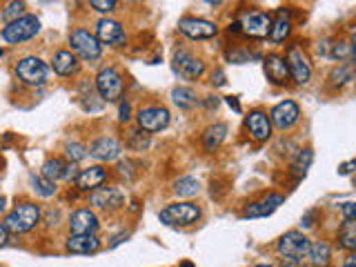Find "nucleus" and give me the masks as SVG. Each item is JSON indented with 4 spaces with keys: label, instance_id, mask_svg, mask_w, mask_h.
Here are the masks:
<instances>
[{
    "label": "nucleus",
    "instance_id": "18",
    "mask_svg": "<svg viewBox=\"0 0 356 267\" xmlns=\"http://www.w3.org/2000/svg\"><path fill=\"white\" fill-rule=\"evenodd\" d=\"M245 125H248L254 140H267L272 136V122L265 111H252V114L245 118Z\"/></svg>",
    "mask_w": 356,
    "mask_h": 267
},
{
    "label": "nucleus",
    "instance_id": "42",
    "mask_svg": "<svg viewBox=\"0 0 356 267\" xmlns=\"http://www.w3.org/2000/svg\"><path fill=\"white\" fill-rule=\"evenodd\" d=\"M118 118L122 120V122H127L129 120V114H131V107H129V103H120V111H118Z\"/></svg>",
    "mask_w": 356,
    "mask_h": 267
},
{
    "label": "nucleus",
    "instance_id": "17",
    "mask_svg": "<svg viewBox=\"0 0 356 267\" xmlns=\"http://www.w3.org/2000/svg\"><path fill=\"white\" fill-rule=\"evenodd\" d=\"M89 203L98 209L114 211V209H120L122 205H125V198H122V194L118 192V189H94L92 196H89Z\"/></svg>",
    "mask_w": 356,
    "mask_h": 267
},
{
    "label": "nucleus",
    "instance_id": "51",
    "mask_svg": "<svg viewBox=\"0 0 356 267\" xmlns=\"http://www.w3.org/2000/svg\"><path fill=\"white\" fill-rule=\"evenodd\" d=\"M181 267H194V263H189V261H183Z\"/></svg>",
    "mask_w": 356,
    "mask_h": 267
},
{
    "label": "nucleus",
    "instance_id": "35",
    "mask_svg": "<svg viewBox=\"0 0 356 267\" xmlns=\"http://www.w3.org/2000/svg\"><path fill=\"white\" fill-rule=\"evenodd\" d=\"M22 11H25V3H9V5L5 7V11H3V20L9 25V22H14V20H18V18L25 16Z\"/></svg>",
    "mask_w": 356,
    "mask_h": 267
},
{
    "label": "nucleus",
    "instance_id": "47",
    "mask_svg": "<svg viewBox=\"0 0 356 267\" xmlns=\"http://www.w3.org/2000/svg\"><path fill=\"white\" fill-rule=\"evenodd\" d=\"M227 105H229L234 111H241V103L236 100V96H227Z\"/></svg>",
    "mask_w": 356,
    "mask_h": 267
},
{
    "label": "nucleus",
    "instance_id": "25",
    "mask_svg": "<svg viewBox=\"0 0 356 267\" xmlns=\"http://www.w3.org/2000/svg\"><path fill=\"white\" fill-rule=\"evenodd\" d=\"M307 259L314 267H327L332 261V250L327 243L316 241V243H309V250H307Z\"/></svg>",
    "mask_w": 356,
    "mask_h": 267
},
{
    "label": "nucleus",
    "instance_id": "26",
    "mask_svg": "<svg viewBox=\"0 0 356 267\" xmlns=\"http://www.w3.org/2000/svg\"><path fill=\"white\" fill-rule=\"evenodd\" d=\"M54 72L58 76H72L78 70V63H76V56L72 51H58L54 56Z\"/></svg>",
    "mask_w": 356,
    "mask_h": 267
},
{
    "label": "nucleus",
    "instance_id": "40",
    "mask_svg": "<svg viewBox=\"0 0 356 267\" xmlns=\"http://www.w3.org/2000/svg\"><path fill=\"white\" fill-rule=\"evenodd\" d=\"M341 209H343L345 220H356V205L354 203H343Z\"/></svg>",
    "mask_w": 356,
    "mask_h": 267
},
{
    "label": "nucleus",
    "instance_id": "15",
    "mask_svg": "<svg viewBox=\"0 0 356 267\" xmlns=\"http://www.w3.org/2000/svg\"><path fill=\"white\" fill-rule=\"evenodd\" d=\"M96 40L118 47V44L125 42V29L120 27V22L103 18V20H98V25H96Z\"/></svg>",
    "mask_w": 356,
    "mask_h": 267
},
{
    "label": "nucleus",
    "instance_id": "23",
    "mask_svg": "<svg viewBox=\"0 0 356 267\" xmlns=\"http://www.w3.org/2000/svg\"><path fill=\"white\" fill-rule=\"evenodd\" d=\"M72 174H74V167L63 159H49L42 165V178H47L51 183L63 181V178H72Z\"/></svg>",
    "mask_w": 356,
    "mask_h": 267
},
{
    "label": "nucleus",
    "instance_id": "52",
    "mask_svg": "<svg viewBox=\"0 0 356 267\" xmlns=\"http://www.w3.org/2000/svg\"><path fill=\"white\" fill-rule=\"evenodd\" d=\"M256 267H272V265H256Z\"/></svg>",
    "mask_w": 356,
    "mask_h": 267
},
{
    "label": "nucleus",
    "instance_id": "6",
    "mask_svg": "<svg viewBox=\"0 0 356 267\" xmlns=\"http://www.w3.org/2000/svg\"><path fill=\"white\" fill-rule=\"evenodd\" d=\"M96 89H98L100 98L107 100V103H114V100H118L122 94L120 74L114 70V67H105V70H100L96 76Z\"/></svg>",
    "mask_w": 356,
    "mask_h": 267
},
{
    "label": "nucleus",
    "instance_id": "20",
    "mask_svg": "<svg viewBox=\"0 0 356 267\" xmlns=\"http://www.w3.org/2000/svg\"><path fill=\"white\" fill-rule=\"evenodd\" d=\"M70 229H72V234H96L98 232V218H96L94 211L78 209L70 218Z\"/></svg>",
    "mask_w": 356,
    "mask_h": 267
},
{
    "label": "nucleus",
    "instance_id": "38",
    "mask_svg": "<svg viewBox=\"0 0 356 267\" xmlns=\"http://www.w3.org/2000/svg\"><path fill=\"white\" fill-rule=\"evenodd\" d=\"M134 165H136V163H131V161H120V163H118V174H120L122 178H127V181H134V178H136V172L131 170Z\"/></svg>",
    "mask_w": 356,
    "mask_h": 267
},
{
    "label": "nucleus",
    "instance_id": "39",
    "mask_svg": "<svg viewBox=\"0 0 356 267\" xmlns=\"http://www.w3.org/2000/svg\"><path fill=\"white\" fill-rule=\"evenodd\" d=\"M89 5H92L96 11H100V14H107V11L116 9V0H92Z\"/></svg>",
    "mask_w": 356,
    "mask_h": 267
},
{
    "label": "nucleus",
    "instance_id": "46",
    "mask_svg": "<svg viewBox=\"0 0 356 267\" xmlns=\"http://www.w3.org/2000/svg\"><path fill=\"white\" fill-rule=\"evenodd\" d=\"M354 165H356L354 161H350V163H345V165H341V167H339V174H343V176H345V174H350V172L354 170Z\"/></svg>",
    "mask_w": 356,
    "mask_h": 267
},
{
    "label": "nucleus",
    "instance_id": "9",
    "mask_svg": "<svg viewBox=\"0 0 356 267\" xmlns=\"http://www.w3.org/2000/svg\"><path fill=\"white\" fill-rule=\"evenodd\" d=\"M178 29L192 40H207V38H214L218 33V27L214 22L203 20V18H183L178 22Z\"/></svg>",
    "mask_w": 356,
    "mask_h": 267
},
{
    "label": "nucleus",
    "instance_id": "3",
    "mask_svg": "<svg viewBox=\"0 0 356 267\" xmlns=\"http://www.w3.org/2000/svg\"><path fill=\"white\" fill-rule=\"evenodd\" d=\"M161 222L165 225H192L200 218V207L194 203H176V205H167L161 214Z\"/></svg>",
    "mask_w": 356,
    "mask_h": 267
},
{
    "label": "nucleus",
    "instance_id": "45",
    "mask_svg": "<svg viewBox=\"0 0 356 267\" xmlns=\"http://www.w3.org/2000/svg\"><path fill=\"white\" fill-rule=\"evenodd\" d=\"M7 241H9V232H7V227L3 225V222H0V248H5Z\"/></svg>",
    "mask_w": 356,
    "mask_h": 267
},
{
    "label": "nucleus",
    "instance_id": "28",
    "mask_svg": "<svg viewBox=\"0 0 356 267\" xmlns=\"http://www.w3.org/2000/svg\"><path fill=\"white\" fill-rule=\"evenodd\" d=\"M312 161H314V152H312V149H300L296 154V159L292 161V165H289V170H292V174L296 178H303L307 174V170H309Z\"/></svg>",
    "mask_w": 356,
    "mask_h": 267
},
{
    "label": "nucleus",
    "instance_id": "30",
    "mask_svg": "<svg viewBox=\"0 0 356 267\" xmlns=\"http://www.w3.org/2000/svg\"><path fill=\"white\" fill-rule=\"evenodd\" d=\"M172 100L176 103V107H181V109H192L198 103L196 94L192 92V89H187V87H176L172 92Z\"/></svg>",
    "mask_w": 356,
    "mask_h": 267
},
{
    "label": "nucleus",
    "instance_id": "5",
    "mask_svg": "<svg viewBox=\"0 0 356 267\" xmlns=\"http://www.w3.org/2000/svg\"><path fill=\"white\" fill-rule=\"evenodd\" d=\"M70 44H72V49L81 56L83 60H98L100 58V54H103V47H100V42L96 40L94 33H89L85 29H76L72 31V36H70Z\"/></svg>",
    "mask_w": 356,
    "mask_h": 267
},
{
    "label": "nucleus",
    "instance_id": "44",
    "mask_svg": "<svg viewBox=\"0 0 356 267\" xmlns=\"http://www.w3.org/2000/svg\"><path fill=\"white\" fill-rule=\"evenodd\" d=\"M281 267H307L303 261H294V259H281Z\"/></svg>",
    "mask_w": 356,
    "mask_h": 267
},
{
    "label": "nucleus",
    "instance_id": "33",
    "mask_svg": "<svg viewBox=\"0 0 356 267\" xmlns=\"http://www.w3.org/2000/svg\"><path fill=\"white\" fill-rule=\"evenodd\" d=\"M31 185H33V189H36V192H38L40 196H44V198H49V196L56 194V183L47 181V178H42V176H33V178H31Z\"/></svg>",
    "mask_w": 356,
    "mask_h": 267
},
{
    "label": "nucleus",
    "instance_id": "34",
    "mask_svg": "<svg viewBox=\"0 0 356 267\" xmlns=\"http://www.w3.org/2000/svg\"><path fill=\"white\" fill-rule=\"evenodd\" d=\"M352 67L350 65H339L337 70L332 72V76H330V81H332V85H345V83H350L352 81Z\"/></svg>",
    "mask_w": 356,
    "mask_h": 267
},
{
    "label": "nucleus",
    "instance_id": "19",
    "mask_svg": "<svg viewBox=\"0 0 356 267\" xmlns=\"http://www.w3.org/2000/svg\"><path fill=\"white\" fill-rule=\"evenodd\" d=\"M265 76L267 81L274 85H285L289 81V72H287V63L283 56L272 54L265 58Z\"/></svg>",
    "mask_w": 356,
    "mask_h": 267
},
{
    "label": "nucleus",
    "instance_id": "7",
    "mask_svg": "<svg viewBox=\"0 0 356 267\" xmlns=\"http://www.w3.org/2000/svg\"><path fill=\"white\" fill-rule=\"evenodd\" d=\"M278 254L283 256V259H294V261H300L303 256H307V250H309V241L305 234L300 232H287L285 236H281L276 245Z\"/></svg>",
    "mask_w": 356,
    "mask_h": 267
},
{
    "label": "nucleus",
    "instance_id": "49",
    "mask_svg": "<svg viewBox=\"0 0 356 267\" xmlns=\"http://www.w3.org/2000/svg\"><path fill=\"white\" fill-rule=\"evenodd\" d=\"M343 267H356V259H354V256H348V263H345Z\"/></svg>",
    "mask_w": 356,
    "mask_h": 267
},
{
    "label": "nucleus",
    "instance_id": "24",
    "mask_svg": "<svg viewBox=\"0 0 356 267\" xmlns=\"http://www.w3.org/2000/svg\"><path fill=\"white\" fill-rule=\"evenodd\" d=\"M225 136H227V125H225V122H216V125L207 127L205 134H203V147H205V152L218 149L220 143L225 140Z\"/></svg>",
    "mask_w": 356,
    "mask_h": 267
},
{
    "label": "nucleus",
    "instance_id": "27",
    "mask_svg": "<svg viewBox=\"0 0 356 267\" xmlns=\"http://www.w3.org/2000/svg\"><path fill=\"white\" fill-rule=\"evenodd\" d=\"M289 31H292V22L287 20L285 11H281L278 18L272 20V27H270V33H267V36H270L274 42H283L289 36Z\"/></svg>",
    "mask_w": 356,
    "mask_h": 267
},
{
    "label": "nucleus",
    "instance_id": "14",
    "mask_svg": "<svg viewBox=\"0 0 356 267\" xmlns=\"http://www.w3.org/2000/svg\"><path fill=\"white\" fill-rule=\"evenodd\" d=\"M283 203H285V198L281 194H267L265 198L256 200V203H250L248 207H245L243 216L245 218H265V216L274 214V211Z\"/></svg>",
    "mask_w": 356,
    "mask_h": 267
},
{
    "label": "nucleus",
    "instance_id": "29",
    "mask_svg": "<svg viewBox=\"0 0 356 267\" xmlns=\"http://www.w3.org/2000/svg\"><path fill=\"white\" fill-rule=\"evenodd\" d=\"M339 241L348 252L356 248V220H343V225L339 229Z\"/></svg>",
    "mask_w": 356,
    "mask_h": 267
},
{
    "label": "nucleus",
    "instance_id": "32",
    "mask_svg": "<svg viewBox=\"0 0 356 267\" xmlns=\"http://www.w3.org/2000/svg\"><path fill=\"white\" fill-rule=\"evenodd\" d=\"M127 147L131 149H147L149 147V134H145L143 129H131L129 131V138H127Z\"/></svg>",
    "mask_w": 356,
    "mask_h": 267
},
{
    "label": "nucleus",
    "instance_id": "36",
    "mask_svg": "<svg viewBox=\"0 0 356 267\" xmlns=\"http://www.w3.org/2000/svg\"><path fill=\"white\" fill-rule=\"evenodd\" d=\"M354 51H352V44L350 42H337L332 44V58H352Z\"/></svg>",
    "mask_w": 356,
    "mask_h": 267
},
{
    "label": "nucleus",
    "instance_id": "50",
    "mask_svg": "<svg viewBox=\"0 0 356 267\" xmlns=\"http://www.w3.org/2000/svg\"><path fill=\"white\" fill-rule=\"evenodd\" d=\"M3 211H5V198L0 196V214H3Z\"/></svg>",
    "mask_w": 356,
    "mask_h": 267
},
{
    "label": "nucleus",
    "instance_id": "2",
    "mask_svg": "<svg viewBox=\"0 0 356 267\" xmlns=\"http://www.w3.org/2000/svg\"><path fill=\"white\" fill-rule=\"evenodd\" d=\"M47 65H44L36 56H25L22 60L16 65V76L20 78V83H25L29 87H40L47 81Z\"/></svg>",
    "mask_w": 356,
    "mask_h": 267
},
{
    "label": "nucleus",
    "instance_id": "22",
    "mask_svg": "<svg viewBox=\"0 0 356 267\" xmlns=\"http://www.w3.org/2000/svg\"><path fill=\"white\" fill-rule=\"evenodd\" d=\"M100 248L96 234H72L67 238V250L72 254H94Z\"/></svg>",
    "mask_w": 356,
    "mask_h": 267
},
{
    "label": "nucleus",
    "instance_id": "37",
    "mask_svg": "<svg viewBox=\"0 0 356 267\" xmlns=\"http://www.w3.org/2000/svg\"><path fill=\"white\" fill-rule=\"evenodd\" d=\"M87 156V149H85V145H81V143H70L67 145V159L70 161H83Z\"/></svg>",
    "mask_w": 356,
    "mask_h": 267
},
{
    "label": "nucleus",
    "instance_id": "1",
    "mask_svg": "<svg viewBox=\"0 0 356 267\" xmlns=\"http://www.w3.org/2000/svg\"><path fill=\"white\" fill-rule=\"evenodd\" d=\"M40 222V207L33 203H20L9 211L3 225L11 234H27Z\"/></svg>",
    "mask_w": 356,
    "mask_h": 267
},
{
    "label": "nucleus",
    "instance_id": "41",
    "mask_svg": "<svg viewBox=\"0 0 356 267\" xmlns=\"http://www.w3.org/2000/svg\"><path fill=\"white\" fill-rule=\"evenodd\" d=\"M314 216H316V211H314V209H312V211H307V214H305L303 218H300V227H303V229H307V227H312V225H314Z\"/></svg>",
    "mask_w": 356,
    "mask_h": 267
},
{
    "label": "nucleus",
    "instance_id": "31",
    "mask_svg": "<svg viewBox=\"0 0 356 267\" xmlns=\"http://www.w3.org/2000/svg\"><path fill=\"white\" fill-rule=\"evenodd\" d=\"M174 192L178 196H196L200 192V185H198L196 178L183 176V178H178V181L174 183Z\"/></svg>",
    "mask_w": 356,
    "mask_h": 267
},
{
    "label": "nucleus",
    "instance_id": "43",
    "mask_svg": "<svg viewBox=\"0 0 356 267\" xmlns=\"http://www.w3.org/2000/svg\"><path fill=\"white\" fill-rule=\"evenodd\" d=\"M211 83H214V85H225V74H222V70H216L214 72V76H211Z\"/></svg>",
    "mask_w": 356,
    "mask_h": 267
},
{
    "label": "nucleus",
    "instance_id": "11",
    "mask_svg": "<svg viewBox=\"0 0 356 267\" xmlns=\"http://www.w3.org/2000/svg\"><path fill=\"white\" fill-rule=\"evenodd\" d=\"M136 118L143 131H161L170 125V111L165 107H145L138 111Z\"/></svg>",
    "mask_w": 356,
    "mask_h": 267
},
{
    "label": "nucleus",
    "instance_id": "12",
    "mask_svg": "<svg viewBox=\"0 0 356 267\" xmlns=\"http://www.w3.org/2000/svg\"><path fill=\"white\" fill-rule=\"evenodd\" d=\"M298 118H300V109L294 100H283V103H278L270 114V122L278 129H289L292 125H296Z\"/></svg>",
    "mask_w": 356,
    "mask_h": 267
},
{
    "label": "nucleus",
    "instance_id": "48",
    "mask_svg": "<svg viewBox=\"0 0 356 267\" xmlns=\"http://www.w3.org/2000/svg\"><path fill=\"white\" fill-rule=\"evenodd\" d=\"M122 238H127V234H118V236H114V241H111V245H118V243H122Z\"/></svg>",
    "mask_w": 356,
    "mask_h": 267
},
{
    "label": "nucleus",
    "instance_id": "10",
    "mask_svg": "<svg viewBox=\"0 0 356 267\" xmlns=\"http://www.w3.org/2000/svg\"><path fill=\"white\" fill-rule=\"evenodd\" d=\"M287 72L289 76L294 78V83L298 85H305L309 81V76H312V67H309V60H307V56L300 51L298 47H292L287 51Z\"/></svg>",
    "mask_w": 356,
    "mask_h": 267
},
{
    "label": "nucleus",
    "instance_id": "16",
    "mask_svg": "<svg viewBox=\"0 0 356 267\" xmlns=\"http://www.w3.org/2000/svg\"><path fill=\"white\" fill-rule=\"evenodd\" d=\"M89 154L94 156L96 161H103V163H109V161H116L118 156L122 154V145L111 138V136H103L92 143V147H89Z\"/></svg>",
    "mask_w": 356,
    "mask_h": 267
},
{
    "label": "nucleus",
    "instance_id": "53",
    "mask_svg": "<svg viewBox=\"0 0 356 267\" xmlns=\"http://www.w3.org/2000/svg\"><path fill=\"white\" fill-rule=\"evenodd\" d=\"M0 167H3V159H0Z\"/></svg>",
    "mask_w": 356,
    "mask_h": 267
},
{
    "label": "nucleus",
    "instance_id": "4",
    "mask_svg": "<svg viewBox=\"0 0 356 267\" xmlns=\"http://www.w3.org/2000/svg\"><path fill=\"white\" fill-rule=\"evenodd\" d=\"M38 31H40V20L36 16H22L14 22H9L3 29V38L11 44H16V42L33 38Z\"/></svg>",
    "mask_w": 356,
    "mask_h": 267
},
{
    "label": "nucleus",
    "instance_id": "8",
    "mask_svg": "<svg viewBox=\"0 0 356 267\" xmlns=\"http://www.w3.org/2000/svg\"><path fill=\"white\" fill-rule=\"evenodd\" d=\"M238 27L243 33H248L252 38H265L272 27V16L265 14V11H248L238 20Z\"/></svg>",
    "mask_w": 356,
    "mask_h": 267
},
{
    "label": "nucleus",
    "instance_id": "13",
    "mask_svg": "<svg viewBox=\"0 0 356 267\" xmlns=\"http://www.w3.org/2000/svg\"><path fill=\"white\" fill-rule=\"evenodd\" d=\"M174 72L178 76L187 78V81H196V78L203 76L205 65L200 63L198 58H194L189 51H176L174 56Z\"/></svg>",
    "mask_w": 356,
    "mask_h": 267
},
{
    "label": "nucleus",
    "instance_id": "21",
    "mask_svg": "<svg viewBox=\"0 0 356 267\" xmlns=\"http://www.w3.org/2000/svg\"><path fill=\"white\" fill-rule=\"evenodd\" d=\"M107 172L103 167H89V170H83L76 176V187L83 189V192H94V189H100V185L105 183Z\"/></svg>",
    "mask_w": 356,
    "mask_h": 267
}]
</instances>
